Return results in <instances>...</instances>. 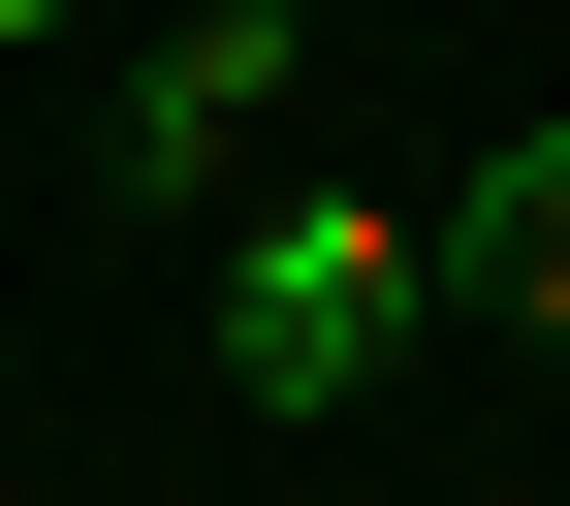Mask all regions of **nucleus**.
<instances>
[{"instance_id":"7ed1b4c3","label":"nucleus","mask_w":570,"mask_h":506,"mask_svg":"<svg viewBox=\"0 0 570 506\" xmlns=\"http://www.w3.org/2000/svg\"><path fill=\"white\" fill-rule=\"evenodd\" d=\"M444 254H475V285H508V317L570 348V127H508V159H475V190H444Z\"/></svg>"},{"instance_id":"f257e3e1","label":"nucleus","mask_w":570,"mask_h":506,"mask_svg":"<svg viewBox=\"0 0 570 506\" xmlns=\"http://www.w3.org/2000/svg\"><path fill=\"white\" fill-rule=\"evenodd\" d=\"M412 285H444V222H381V190H254L223 380H254V411H381V380H412Z\"/></svg>"},{"instance_id":"20e7f679","label":"nucleus","mask_w":570,"mask_h":506,"mask_svg":"<svg viewBox=\"0 0 570 506\" xmlns=\"http://www.w3.org/2000/svg\"><path fill=\"white\" fill-rule=\"evenodd\" d=\"M63 32H96V0H0V63H63Z\"/></svg>"},{"instance_id":"f03ea898","label":"nucleus","mask_w":570,"mask_h":506,"mask_svg":"<svg viewBox=\"0 0 570 506\" xmlns=\"http://www.w3.org/2000/svg\"><path fill=\"white\" fill-rule=\"evenodd\" d=\"M285 96H317V0H159V32L96 63V159H127V190L190 222L223 159H285Z\"/></svg>"},{"instance_id":"39448f33","label":"nucleus","mask_w":570,"mask_h":506,"mask_svg":"<svg viewBox=\"0 0 570 506\" xmlns=\"http://www.w3.org/2000/svg\"><path fill=\"white\" fill-rule=\"evenodd\" d=\"M317 32H348V0H317Z\"/></svg>"}]
</instances>
